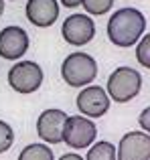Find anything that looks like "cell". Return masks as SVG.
Wrapping results in <instances>:
<instances>
[{
	"instance_id": "1",
	"label": "cell",
	"mask_w": 150,
	"mask_h": 160,
	"mask_svg": "<svg viewBox=\"0 0 150 160\" xmlns=\"http://www.w3.org/2000/svg\"><path fill=\"white\" fill-rule=\"evenodd\" d=\"M146 18L138 8H120L108 20V39L116 47H132L144 35Z\"/></svg>"
},
{
	"instance_id": "2",
	"label": "cell",
	"mask_w": 150,
	"mask_h": 160,
	"mask_svg": "<svg viewBox=\"0 0 150 160\" xmlns=\"http://www.w3.org/2000/svg\"><path fill=\"white\" fill-rule=\"evenodd\" d=\"M98 75V63L87 53H71L63 59L61 65V77L71 87L89 85Z\"/></svg>"
},
{
	"instance_id": "3",
	"label": "cell",
	"mask_w": 150,
	"mask_h": 160,
	"mask_svg": "<svg viewBox=\"0 0 150 160\" xmlns=\"http://www.w3.org/2000/svg\"><path fill=\"white\" fill-rule=\"evenodd\" d=\"M140 87H142V77L132 67H118L108 77V95L112 98V102H132L140 93Z\"/></svg>"
},
{
	"instance_id": "4",
	"label": "cell",
	"mask_w": 150,
	"mask_h": 160,
	"mask_svg": "<svg viewBox=\"0 0 150 160\" xmlns=\"http://www.w3.org/2000/svg\"><path fill=\"white\" fill-rule=\"evenodd\" d=\"M98 136V128L89 118H79V116H67L63 128V142L73 150H83L89 148L95 142Z\"/></svg>"
},
{
	"instance_id": "5",
	"label": "cell",
	"mask_w": 150,
	"mask_h": 160,
	"mask_svg": "<svg viewBox=\"0 0 150 160\" xmlns=\"http://www.w3.org/2000/svg\"><path fill=\"white\" fill-rule=\"evenodd\" d=\"M8 85L16 93H32L43 85V69L32 61H20L8 71Z\"/></svg>"
},
{
	"instance_id": "6",
	"label": "cell",
	"mask_w": 150,
	"mask_h": 160,
	"mask_svg": "<svg viewBox=\"0 0 150 160\" xmlns=\"http://www.w3.org/2000/svg\"><path fill=\"white\" fill-rule=\"evenodd\" d=\"M61 35L69 45L81 47V45H87L95 37V22L87 14H71L63 20Z\"/></svg>"
},
{
	"instance_id": "7",
	"label": "cell",
	"mask_w": 150,
	"mask_h": 160,
	"mask_svg": "<svg viewBox=\"0 0 150 160\" xmlns=\"http://www.w3.org/2000/svg\"><path fill=\"white\" fill-rule=\"evenodd\" d=\"M65 122H67V113L63 109H57V108L45 109L37 120V134L47 144H59V142H63Z\"/></svg>"
},
{
	"instance_id": "8",
	"label": "cell",
	"mask_w": 150,
	"mask_h": 160,
	"mask_svg": "<svg viewBox=\"0 0 150 160\" xmlns=\"http://www.w3.org/2000/svg\"><path fill=\"white\" fill-rule=\"evenodd\" d=\"M77 109L87 118H102L110 109V98L99 85H87L79 91L77 99Z\"/></svg>"
},
{
	"instance_id": "9",
	"label": "cell",
	"mask_w": 150,
	"mask_h": 160,
	"mask_svg": "<svg viewBox=\"0 0 150 160\" xmlns=\"http://www.w3.org/2000/svg\"><path fill=\"white\" fill-rule=\"evenodd\" d=\"M28 51V35L20 27H6L0 31V57L14 61Z\"/></svg>"
},
{
	"instance_id": "10",
	"label": "cell",
	"mask_w": 150,
	"mask_h": 160,
	"mask_svg": "<svg viewBox=\"0 0 150 160\" xmlns=\"http://www.w3.org/2000/svg\"><path fill=\"white\" fill-rule=\"evenodd\" d=\"M118 160H150V134L128 132L118 144Z\"/></svg>"
},
{
	"instance_id": "11",
	"label": "cell",
	"mask_w": 150,
	"mask_h": 160,
	"mask_svg": "<svg viewBox=\"0 0 150 160\" xmlns=\"http://www.w3.org/2000/svg\"><path fill=\"white\" fill-rule=\"evenodd\" d=\"M27 18L35 27H51L59 18V4L57 0H28L27 2Z\"/></svg>"
},
{
	"instance_id": "12",
	"label": "cell",
	"mask_w": 150,
	"mask_h": 160,
	"mask_svg": "<svg viewBox=\"0 0 150 160\" xmlns=\"http://www.w3.org/2000/svg\"><path fill=\"white\" fill-rule=\"evenodd\" d=\"M85 160H118V148L112 142L99 140L87 150Z\"/></svg>"
},
{
	"instance_id": "13",
	"label": "cell",
	"mask_w": 150,
	"mask_h": 160,
	"mask_svg": "<svg viewBox=\"0 0 150 160\" xmlns=\"http://www.w3.org/2000/svg\"><path fill=\"white\" fill-rule=\"evenodd\" d=\"M18 160H55V156L47 144H28L18 154Z\"/></svg>"
},
{
	"instance_id": "14",
	"label": "cell",
	"mask_w": 150,
	"mask_h": 160,
	"mask_svg": "<svg viewBox=\"0 0 150 160\" xmlns=\"http://www.w3.org/2000/svg\"><path fill=\"white\" fill-rule=\"evenodd\" d=\"M112 4H114V0H81V6L85 8L89 14H95V16L106 14L112 8Z\"/></svg>"
},
{
	"instance_id": "15",
	"label": "cell",
	"mask_w": 150,
	"mask_h": 160,
	"mask_svg": "<svg viewBox=\"0 0 150 160\" xmlns=\"http://www.w3.org/2000/svg\"><path fill=\"white\" fill-rule=\"evenodd\" d=\"M136 59L144 69H150V32L144 35L138 41V47H136Z\"/></svg>"
},
{
	"instance_id": "16",
	"label": "cell",
	"mask_w": 150,
	"mask_h": 160,
	"mask_svg": "<svg viewBox=\"0 0 150 160\" xmlns=\"http://www.w3.org/2000/svg\"><path fill=\"white\" fill-rule=\"evenodd\" d=\"M14 144V132L6 122L0 120V154L10 150V146Z\"/></svg>"
},
{
	"instance_id": "17",
	"label": "cell",
	"mask_w": 150,
	"mask_h": 160,
	"mask_svg": "<svg viewBox=\"0 0 150 160\" xmlns=\"http://www.w3.org/2000/svg\"><path fill=\"white\" fill-rule=\"evenodd\" d=\"M138 124L144 128V132H148V134H150V108H146L142 113H140V118H138Z\"/></svg>"
},
{
	"instance_id": "18",
	"label": "cell",
	"mask_w": 150,
	"mask_h": 160,
	"mask_svg": "<svg viewBox=\"0 0 150 160\" xmlns=\"http://www.w3.org/2000/svg\"><path fill=\"white\" fill-rule=\"evenodd\" d=\"M61 4H63L65 8H75L81 4V0H61Z\"/></svg>"
},
{
	"instance_id": "19",
	"label": "cell",
	"mask_w": 150,
	"mask_h": 160,
	"mask_svg": "<svg viewBox=\"0 0 150 160\" xmlns=\"http://www.w3.org/2000/svg\"><path fill=\"white\" fill-rule=\"evenodd\" d=\"M59 160H83L79 154H75V152H67V154H63Z\"/></svg>"
},
{
	"instance_id": "20",
	"label": "cell",
	"mask_w": 150,
	"mask_h": 160,
	"mask_svg": "<svg viewBox=\"0 0 150 160\" xmlns=\"http://www.w3.org/2000/svg\"><path fill=\"white\" fill-rule=\"evenodd\" d=\"M2 12H4V0H0V16H2Z\"/></svg>"
}]
</instances>
